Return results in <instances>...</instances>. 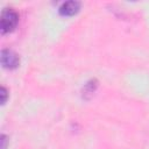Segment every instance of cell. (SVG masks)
Listing matches in <instances>:
<instances>
[{
    "label": "cell",
    "instance_id": "4",
    "mask_svg": "<svg viewBox=\"0 0 149 149\" xmlns=\"http://www.w3.org/2000/svg\"><path fill=\"white\" fill-rule=\"evenodd\" d=\"M98 80L95 79V78H92V79H90L85 85H84V87H83V90H81V97L84 98V99H86V100H88V99H91V97L94 94V92L97 91V88H98Z\"/></svg>",
    "mask_w": 149,
    "mask_h": 149
},
{
    "label": "cell",
    "instance_id": "3",
    "mask_svg": "<svg viewBox=\"0 0 149 149\" xmlns=\"http://www.w3.org/2000/svg\"><path fill=\"white\" fill-rule=\"evenodd\" d=\"M81 3L79 1L76 0H70V1H65L63 2L59 8H58V13L62 16H72L74 14H77L80 9Z\"/></svg>",
    "mask_w": 149,
    "mask_h": 149
},
{
    "label": "cell",
    "instance_id": "2",
    "mask_svg": "<svg viewBox=\"0 0 149 149\" xmlns=\"http://www.w3.org/2000/svg\"><path fill=\"white\" fill-rule=\"evenodd\" d=\"M0 61H1L2 68L8 69V70H14L20 65L19 55L15 51H13V50H10L8 48H5V49L1 50Z\"/></svg>",
    "mask_w": 149,
    "mask_h": 149
},
{
    "label": "cell",
    "instance_id": "5",
    "mask_svg": "<svg viewBox=\"0 0 149 149\" xmlns=\"http://www.w3.org/2000/svg\"><path fill=\"white\" fill-rule=\"evenodd\" d=\"M7 98H8V91L5 86H1L0 88V101H1V105H3L6 101H7Z\"/></svg>",
    "mask_w": 149,
    "mask_h": 149
},
{
    "label": "cell",
    "instance_id": "1",
    "mask_svg": "<svg viewBox=\"0 0 149 149\" xmlns=\"http://www.w3.org/2000/svg\"><path fill=\"white\" fill-rule=\"evenodd\" d=\"M19 23V14L14 8H3L1 12L0 31L2 35L13 31Z\"/></svg>",
    "mask_w": 149,
    "mask_h": 149
},
{
    "label": "cell",
    "instance_id": "6",
    "mask_svg": "<svg viewBox=\"0 0 149 149\" xmlns=\"http://www.w3.org/2000/svg\"><path fill=\"white\" fill-rule=\"evenodd\" d=\"M0 142H1V147H0V148H1V149H6V148H7V144H8V137H7V135L2 134Z\"/></svg>",
    "mask_w": 149,
    "mask_h": 149
}]
</instances>
